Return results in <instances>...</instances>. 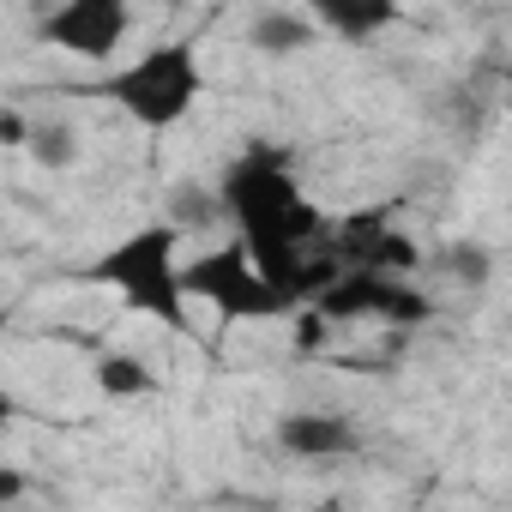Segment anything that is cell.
Returning <instances> with one entry per match:
<instances>
[{"label":"cell","instance_id":"5bb4252c","mask_svg":"<svg viewBox=\"0 0 512 512\" xmlns=\"http://www.w3.org/2000/svg\"><path fill=\"white\" fill-rule=\"evenodd\" d=\"M25 127H31V121H25L19 109H0V145H25Z\"/></svg>","mask_w":512,"mask_h":512},{"label":"cell","instance_id":"2e32d148","mask_svg":"<svg viewBox=\"0 0 512 512\" xmlns=\"http://www.w3.org/2000/svg\"><path fill=\"white\" fill-rule=\"evenodd\" d=\"M13 422V392H7V380H0V428Z\"/></svg>","mask_w":512,"mask_h":512},{"label":"cell","instance_id":"277c9868","mask_svg":"<svg viewBox=\"0 0 512 512\" xmlns=\"http://www.w3.org/2000/svg\"><path fill=\"white\" fill-rule=\"evenodd\" d=\"M308 308L326 326H398L416 332L434 320V296L410 272H374V266H332V278L308 296Z\"/></svg>","mask_w":512,"mask_h":512},{"label":"cell","instance_id":"9c48e42d","mask_svg":"<svg viewBox=\"0 0 512 512\" xmlns=\"http://www.w3.org/2000/svg\"><path fill=\"white\" fill-rule=\"evenodd\" d=\"M314 37H320V25H314L302 7H266V13L247 19V49L266 55V61L302 55V49H314Z\"/></svg>","mask_w":512,"mask_h":512},{"label":"cell","instance_id":"3957f363","mask_svg":"<svg viewBox=\"0 0 512 512\" xmlns=\"http://www.w3.org/2000/svg\"><path fill=\"white\" fill-rule=\"evenodd\" d=\"M199 91H205V73H199V49H193L187 37H181V43H157V49H145L139 61L115 67L109 79L67 85V97H103V103H115L127 121L151 127V133L181 127V121L193 115Z\"/></svg>","mask_w":512,"mask_h":512},{"label":"cell","instance_id":"52a82bcc","mask_svg":"<svg viewBox=\"0 0 512 512\" xmlns=\"http://www.w3.org/2000/svg\"><path fill=\"white\" fill-rule=\"evenodd\" d=\"M278 446L296 464H338V458L362 452V428L350 416H338V410H290L278 422Z\"/></svg>","mask_w":512,"mask_h":512},{"label":"cell","instance_id":"7a4b0ae2","mask_svg":"<svg viewBox=\"0 0 512 512\" xmlns=\"http://www.w3.org/2000/svg\"><path fill=\"white\" fill-rule=\"evenodd\" d=\"M85 278L109 284L133 314H145V320H157V326H169L181 338L193 332V296H187V278H181V229L169 217L121 235L109 253L91 260Z\"/></svg>","mask_w":512,"mask_h":512},{"label":"cell","instance_id":"8fae6325","mask_svg":"<svg viewBox=\"0 0 512 512\" xmlns=\"http://www.w3.org/2000/svg\"><path fill=\"white\" fill-rule=\"evenodd\" d=\"M97 386H103L109 398H145V392H157V374H151L139 356L109 350V356H97Z\"/></svg>","mask_w":512,"mask_h":512},{"label":"cell","instance_id":"4fadbf2b","mask_svg":"<svg viewBox=\"0 0 512 512\" xmlns=\"http://www.w3.org/2000/svg\"><path fill=\"white\" fill-rule=\"evenodd\" d=\"M223 217V205H217V187L211 193H199V187H181L175 199H169V223L187 235V229H205V223H217Z\"/></svg>","mask_w":512,"mask_h":512},{"label":"cell","instance_id":"7c38bea8","mask_svg":"<svg viewBox=\"0 0 512 512\" xmlns=\"http://www.w3.org/2000/svg\"><path fill=\"white\" fill-rule=\"evenodd\" d=\"M440 266H446L464 290H488V278H494V247H482V241H452V247L440 253Z\"/></svg>","mask_w":512,"mask_h":512},{"label":"cell","instance_id":"6da1fadb","mask_svg":"<svg viewBox=\"0 0 512 512\" xmlns=\"http://www.w3.org/2000/svg\"><path fill=\"white\" fill-rule=\"evenodd\" d=\"M217 205L235 223V241L247 247V260L260 266L284 296L308 302L326 278H332V253H326V217L314 211V199L296 181V163L284 145H247L223 181H217Z\"/></svg>","mask_w":512,"mask_h":512},{"label":"cell","instance_id":"8992f818","mask_svg":"<svg viewBox=\"0 0 512 512\" xmlns=\"http://www.w3.org/2000/svg\"><path fill=\"white\" fill-rule=\"evenodd\" d=\"M37 37L73 61H115L133 37V0H61L43 13Z\"/></svg>","mask_w":512,"mask_h":512},{"label":"cell","instance_id":"5b68a950","mask_svg":"<svg viewBox=\"0 0 512 512\" xmlns=\"http://www.w3.org/2000/svg\"><path fill=\"white\" fill-rule=\"evenodd\" d=\"M181 278H187V296L217 308L223 326H247V320H290L302 302L284 296L260 266L247 260L241 241H223L211 253H199V260H181Z\"/></svg>","mask_w":512,"mask_h":512},{"label":"cell","instance_id":"30bf717a","mask_svg":"<svg viewBox=\"0 0 512 512\" xmlns=\"http://www.w3.org/2000/svg\"><path fill=\"white\" fill-rule=\"evenodd\" d=\"M25 151H31V163H37V169L67 175V169L79 163V151H85V145H79V127L55 115V121H31V127H25Z\"/></svg>","mask_w":512,"mask_h":512},{"label":"cell","instance_id":"ba28073f","mask_svg":"<svg viewBox=\"0 0 512 512\" xmlns=\"http://www.w3.org/2000/svg\"><path fill=\"white\" fill-rule=\"evenodd\" d=\"M296 7H302L320 31H332L338 43H374L380 31L398 25L404 0H296Z\"/></svg>","mask_w":512,"mask_h":512},{"label":"cell","instance_id":"9a60e30c","mask_svg":"<svg viewBox=\"0 0 512 512\" xmlns=\"http://www.w3.org/2000/svg\"><path fill=\"white\" fill-rule=\"evenodd\" d=\"M19 494H25V476L0 464V500H19Z\"/></svg>","mask_w":512,"mask_h":512}]
</instances>
